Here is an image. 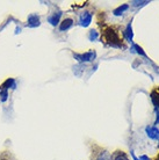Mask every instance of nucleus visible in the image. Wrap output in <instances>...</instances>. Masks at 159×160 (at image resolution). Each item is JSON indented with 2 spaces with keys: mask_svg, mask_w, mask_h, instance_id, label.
<instances>
[{
  "mask_svg": "<svg viewBox=\"0 0 159 160\" xmlns=\"http://www.w3.org/2000/svg\"><path fill=\"white\" fill-rule=\"evenodd\" d=\"M128 8H129V5H128V4H124V5H122V6H118L116 10H114L113 13H114V15H121L123 12L127 10Z\"/></svg>",
  "mask_w": 159,
  "mask_h": 160,
  "instance_id": "nucleus-12",
  "label": "nucleus"
},
{
  "mask_svg": "<svg viewBox=\"0 0 159 160\" xmlns=\"http://www.w3.org/2000/svg\"><path fill=\"white\" fill-rule=\"evenodd\" d=\"M20 31H21V29H20V28H16V31H15L16 34H17V33H20Z\"/></svg>",
  "mask_w": 159,
  "mask_h": 160,
  "instance_id": "nucleus-20",
  "label": "nucleus"
},
{
  "mask_svg": "<svg viewBox=\"0 0 159 160\" xmlns=\"http://www.w3.org/2000/svg\"><path fill=\"white\" fill-rule=\"evenodd\" d=\"M111 159L113 160H129V158H128V155L126 154V152H123V151H116V152L113 154Z\"/></svg>",
  "mask_w": 159,
  "mask_h": 160,
  "instance_id": "nucleus-10",
  "label": "nucleus"
},
{
  "mask_svg": "<svg viewBox=\"0 0 159 160\" xmlns=\"http://www.w3.org/2000/svg\"><path fill=\"white\" fill-rule=\"evenodd\" d=\"M151 100H152L153 104L156 106V108L159 109V87L154 88L153 91L151 92Z\"/></svg>",
  "mask_w": 159,
  "mask_h": 160,
  "instance_id": "nucleus-9",
  "label": "nucleus"
},
{
  "mask_svg": "<svg viewBox=\"0 0 159 160\" xmlns=\"http://www.w3.org/2000/svg\"><path fill=\"white\" fill-rule=\"evenodd\" d=\"M131 155H133V158H134V160H142V159H141V158H139V159H138L137 157H136V155H135V153H134L133 151H131Z\"/></svg>",
  "mask_w": 159,
  "mask_h": 160,
  "instance_id": "nucleus-19",
  "label": "nucleus"
},
{
  "mask_svg": "<svg viewBox=\"0 0 159 160\" xmlns=\"http://www.w3.org/2000/svg\"><path fill=\"white\" fill-rule=\"evenodd\" d=\"M7 99H8V89L0 88V101H1V102H5Z\"/></svg>",
  "mask_w": 159,
  "mask_h": 160,
  "instance_id": "nucleus-13",
  "label": "nucleus"
},
{
  "mask_svg": "<svg viewBox=\"0 0 159 160\" xmlns=\"http://www.w3.org/2000/svg\"><path fill=\"white\" fill-rule=\"evenodd\" d=\"M149 4V1H133L131 2V5L133 6H144Z\"/></svg>",
  "mask_w": 159,
  "mask_h": 160,
  "instance_id": "nucleus-18",
  "label": "nucleus"
},
{
  "mask_svg": "<svg viewBox=\"0 0 159 160\" xmlns=\"http://www.w3.org/2000/svg\"><path fill=\"white\" fill-rule=\"evenodd\" d=\"M103 38L105 41L113 48H122V40L118 35V31L115 30L114 28H107L103 33Z\"/></svg>",
  "mask_w": 159,
  "mask_h": 160,
  "instance_id": "nucleus-1",
  "label": "nucleus"
},
{
  "mask_svg": "<svg viewBox=\"0 0 159 160\" xmlns=\"http://www.w3.org/2000/svg\"><path fill=\"white\" fill-rule=\"evenodd\" d=\"M80 26L83 27H88L90 23L92 22V14L90 12H84L81 15H80Z\"/></svg>",
  "mask_w": 159,
  "mask_h": 160,
  "instance_id": "nucleus-3",
  "label": "nucleus"
},
{
  "mask_svg": "<svg viewBox=\"0 0 159 160\" xmlns=\"http://www.w3.org/2000/svg\"><path fill=\"white\" fill-rule=\"evenodd\" d=\"M62 16V12H57V13H53L48 18V22L51 26H57L59 23V19Z\"/></svg>",
  "mask_w": 159,
  "mask_h": 160,
  "instance_id": "nucleus-7",
  "label": "nucleus"
},
{
  "mask_svg": "<svg viewBox=\"0 0 159 160\" xmlns=\"http://www.w3.org/2000/svg\"><path fill=\"white\" fill-rule=\"evenodd\" d=\"M73 57L79 63H87V62L94 60L96 57V53H95V51L91 50V51L85 52V53H73Z\"/></svg>",
  "mask_w": 159,
  "mask_h": 160,
  "instance_id": "nucleus-2",
  "label": "nucleus"
},
{
  "mask_svg": "<svg viewBox=\"0 0 159 160\" xmlns=\"http://www.w3.org/2000/svg\"><path fill=\"white\" fill-rule=\"evenodd\" d=\"M134 49H136L137 50V53H139V55H142V56H144V57H146V53L143 51V49L142 48L139 47V45H137V44H134Z\"/></svg>",
  "mask_w": 159,
  "mask_h": 160,
  "instance_id": "nucleus-17",
  "label": "nucleus"
},
{
  "mask_svg": "<svg viewBox=\"0 0 159 160\" xmlns=\"http://www.w3.org/2000/svg\"><path fill=\"white\" fill-rule=\"evenodd\" d=\"M16 87V84L15 80L13 78H8L6 81L2 83V85L0 86V88H4V89H10V88H15Z\"/></svg>",
  "mask_w": 159,
  "mask_h": 160,
  "instance_id": "nucleus-8",
  "label": "nucleus"
},
{
  "mask_svg": "<svg viewBox=\"0 0 159 160\" xmlns=\"http://www.w3.org/2000/svg\"><path fill=\"white\" fill-rule=\"evenodd\" d=\"M72 26H73V20H72L71 18H66V19H64V20L60 22L59 30H60V31L68 30V29H70V28H71Z\"/></svg>",
  "mask_w": 159,
  "mask_h": 160,
  "instance_id": "nucleus-6",
  "label": "nucleus"
},
{
  "mask_svg": "<svg viewBox=\"0 0 159 160\" xmlns=\"http://www.w3.org/2000/svg\"><path fill=\"white\" fill-rule=\"evenodd\" d=\"M41 25V22H40V16L37 15V14H30V15L28 16V27H30V28H36Z\"/></svg>",
  "mask_w": 159,
  "mask_h": 160,
  "instance_id": "nucleus-4",
  "label": "nucleus"
},
{
  "mask_svg": "<svg viewBox=\"0 0 159 160\" xmlns=\"http://www.w3.org/2000/svg\"><path fill=\"white\" fill-rule=\"evenodd\" d=\"M98 31L96 30H90V33H88V38H90V41H95L96 38H98Z\"/></svg>",
  "mask_w": 159,
  "mask_h": 160,
  "instance_id": "nucleus-15",
  "label": "nucleus"
},
{
  "mask_svg": "<svg viewBox=\"0 0 159 160\" xmlns=\"http://www.w3.org/2000/svg\"><path fill=\"white\" fill-rule=\"evenodd\" d=\"M95 160H111V154L107 150L101 151Z\"/></svg>",
  "mask_w": 159,
  "mask_h": 160,
  "instance_id": "nucleus-11",
  "label": "nucleus"
},
{
  "mask_svg": "<svg viewBox=\"0 0 159 160\" xmlns=\"http://www.w3.org/2000/svg\"><path fill=\"white\" fill-rule=\"evenodd\" d=\"M81 71H83V65H76V66H73V73L76 74V76H78V77H80L81 76Z\"/></svg>",
  "mask_w": 159,
  "mask_h": 160,
  "instance_id": "nucleus-16",
  "label": "nucleus"
},
{
  "mask_svg": "<svg viewBox=\"0 0 159 160\" xmlns=\"http://www.w3.org/2000/svg\"><path fill=\"white\" fill-rule=\"evenodd\" d=\"M156 160H159V154H158V157H157V158H156Z\"/></svg>",
  "mask_w": 159,
  "mask_h": 160,
  "instance_id": "nucleus-21",
  "label": "nucleus"
},
{
  "mask_svg": "<svg viewBox=\"0 0 159 160\" xmlns=\"http://www.w3.org/2000/svg\"><path fill=\"white\" fill-rule=\"evenodd\" d=\"M146 135L152 139H159V129H157L156 127H146Z\"/></svg>",
  "mask_w": 159,
  "mask_h": 160,
  "instance_id": "nucleus-5",
  "label": "nucleus"
},
{
  "mask_svg": "<svg viewBox=\"0 0 159 160\" xmlns=\"http://www.w3.org/2000/svg\"><path fill=\"white\" fill-rule=\"evenodd\" d=\"M126 35H127V38L128 41H133V37H134V34H133V28H131V23H129L127 27V29H126Z\"/></svg>",
  "mask_w": 159,
  "mask_h": 160,
  "instance_id": "nucleus-14",
  "label": "nucleus"
}]
</instances>
